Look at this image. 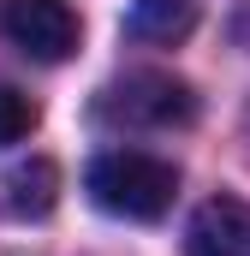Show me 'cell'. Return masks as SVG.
Returning <instances> with one entry per match:
<instances>
[{
  "label": "cell",
  "mask_w": 250,
  "mask_h": 256,
  "mask_svg": "<svg viewBox=\"0 0 250 256\" xmlns=\"http://www.w3.org/2000/svg\"><path fill=\"white\" fill-rule=\"evenodd\" d=\"M96 114L108 126H149V131H173L196 120V96H190L185 78L173 72H125L120 84L102 90Z\"/></svg>",
  "instance_id": "7a4b0ae2"
},
{
  "label": "cell",
  "mask_w": 250,
  "mask_h": 256,
  "mask_svg": "<svg viewBox=\"0 0 250 256\" xmlns=\"http://www.w3.org/2000/svg\"><path fill=\"white\" fill-rule=\"evenodd\" d=\"M84 185L96 196V208H108L120 220H161L179 196V167L149 149H108L90 161Z\"/></svg>",
  "instance_id": "6da1fadb"
},
{
  "label": "cell",
  "mask_w": 250,
  "mask_h": 256,
  "mask_svg": "<svg viewBox=\"0 0 250 256\" xmlns=\"http://www.w3.org/2000/svg\"><path fill=\"white\" fill-rule=\"evenodd\" d=\"M185 256H250V202H238V196H208L190 214Z\"/></svg>",
  "instance_id": "277c9868"
},
{
  "label": "cell",
  "mask_w": 250,
  "mask_h": 256,
  "mask_svg": "<svg viewBox=\"0 0 250 256\" xmlns=\"http://www.w3.org/2000/svg\"><path fill=\"white\" fill-rule=\"evenodd\" d=\"M78 30L84 24H78L72 0H0V36L42 66L72 60L78 54Z\"/></svg>",
  "instance_id": "3957f363"
},
{
  "label": "cell",
  "mask_w": 250,
  "mask_h": 256,
  "mask_svg": "<svg viewBox=\"0 0 250 256\" xmlns=\"http://www.w3.org/2000/svg\"><path fill=\"white\" fill-rule=\"evenodd\" d=\"M54 202H60V173H54V161H24V167H12V173L0 179V208L18 214V220H42Z\"/></svg>",
  "instance_id": "8992f818"
},
{
  "label": "cell",
  "mask_w": 250,
  "mask_h": 256,
  "mask_svg": "<svg viewBox=\"0 0 250 256\" xmlns=\"http://www.w3.org/2000/svg\"><path fill=\"white\" fill-rule=\"evenodd\" d=\"M30 126H36V102H30L24 90L0 84V149L18 143V137H30Z\"/></svg>",
  "instance_id": "52a82bcc"
},
{
  "label": "cell",
  "mask_w": 250,
  "mask_h": 256,
  "mask_svg": "<svg viewBox=\"0 0 250 256\" xmlns=\"http://www.w3.org/2000/svg\"><path fill=\"white\" fill-rule=\"evenodd\" d=\"M202 18V0H131L125 12V36L131 42H155V48H173L185 42Z\"/></svg>",
  "instance_id": "5b68a950"
}]
</instances>
